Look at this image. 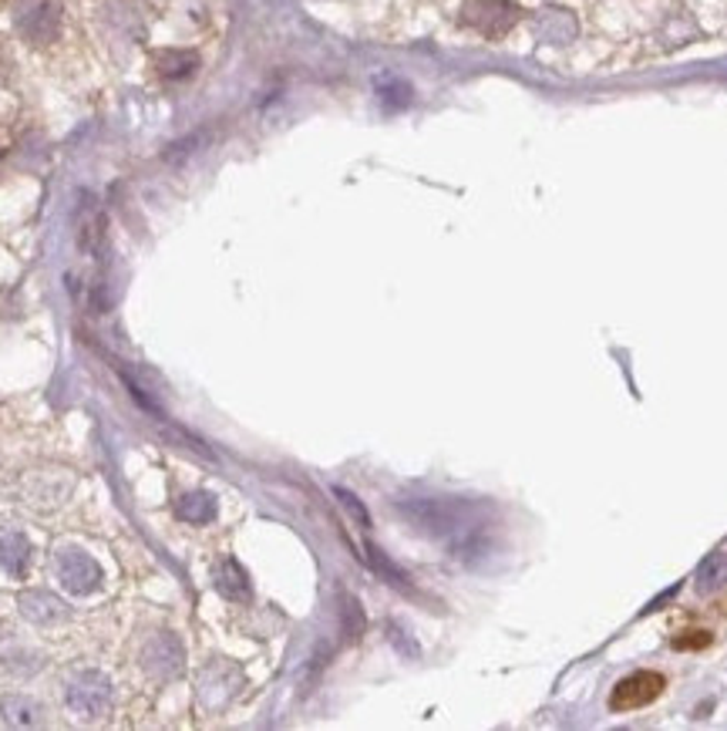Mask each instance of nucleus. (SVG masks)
<instances>
[{
  "instance_id": "nucleus-1",
  "label": "nucleus",
  "mask_w": 727,
  "mask_h": 731,
  "mask_svg": "<svg viewBox=\"0 0 727 731\" xmlns=\"http://www.w3.org/2000/svg\"><path fill=\"white\" fill-rule=\"evenodd\" d=\"M54 577H57L61 590L72 596H91L105 583L101 567L91 560V553L82 550V546H61L54 557Z\"/></svg>"
},
{
  "instance_id": "nucleus-2",
  "label": "nucleus",
  "mask_w": 727,
  "mask_h": 731,
  "mask_svg": "<svg viewBox=\"0 0 727 731\" xmlns=\"http://www.w3.org/2000/svg\"><path fill=\"white\" fill-rule=\"evenodd\" d=\"M65 701L68 708L85 718V721H98L105 714H111V705H115V691H111V681L108 675L101 671H78L68 688H65Z\"/></svg>"
},
{
  "instance_id": "nucleus-3",
  "label": "nucleus",
  "mask_w": 727,
  "mask_h": 731,
  "mask_svg": "<svg viewBox=\"0 0 727 731\" xmlns=\"http://www.w3.org/2000/svg\"><path fill=\"white\" fill-rule=\"evenodd\" d=\"M14 28L31 44H54L61 37V8L54 0H18Z\"/></svg>"
},
{
  "instance_id": "nucleus-4",
  "label": "nucleus",
  "mask_w": 727,
  "mask_h": 731,
  "mask_svg": "<svg viewBox=\"0 0 727 731\" xmlns=\"http://www.w3.org/2000/svg\"><path fill=\"white\" fill-rule=\"evenodd\" d=\"M462 21L485 37H502L519 21V4L516 0H465Z\"/></svg>"
},
{
  "instance_id": "nucleus-5",
  "label": "nucleus",
  "mask_w": 727,
  "mask_h": 731,
  "mask_svg": "<svg viewBox=\"0 0 727 731\" xmlns=\"http://www.w3.org/2000/svg\"><path fill=\"white\" fill-rule=\"evenodd\" d=\"M182 664H186V647H182V641L172 631L155 634L142 651V667L155 681H172L182 671Z\"/></svg>"
},
{
  "instance_id": "nucleus-6",
  "label": "nucleus",
  "mask_w": 727,
  "mask_h": 731,
  "mask_svg": "<svg viewBox=\"0 0 727 731\" xmlns=\"http://www.w3.org/2000/svg\"><path fill=\"white\" fill-rule=\"evenodd\" d=\"M18 606H21V614L37 627H51V624H61L72 617V606L47 590H24L18 596Z\"/></svg>"
},
{
  "instance_id": "nucleus-7",
  "label": "nucleus",
  "mask_w": 727,
  "mask_h": 731,
  "mask_svg": "<svg viewBox=\"0 0 727 731\" xmlns=\"http://www.w3.org/2000/svg\"><path fill=\"white\" fill-rule=\"evenodd\" d=\"M660 691H663V678H660V675H653V671H637V675H630V678H623V681L617 685V691H614V698H610V708H617V711L643 708V705H650Z\"/></svg>"
},
{
  "instance_id": "nucleus-8",
  "label": "nucleus",
  "mask_w": 727,
  "mask_h": 731,
  "mask_svg": "<svg viewBox=\"0 0 727 731\" xmlns=\"http://www.w3.org/2000/svg\"><path fill=\"white\" fill-rule=\"evenodd\" d=\"M0 718H4L11 728H44L47 724V711L41 701H34L31 695L11 691L0 698Z\"/></svg>"
},
{
  "instance_id": "nucleus-9",
  "label": "nucleus",
  "mask_w": 727,
  "mask_h": 731,
  "mask_svg": "<svg viewBox=\"0 0 727 731\" xmlns=\"http://www.w3.org/2000/svg\"><path fill=\"white\" fill-rule=\"evenodd\" d=\"M31 553H34V546L24 533L18 529L0 533V570H8L11 577H24L31 567Z\"/></svg>"
},
{
  "instance_id": "nucleus-10",
  "label": "nucleus",
  "mask_w": 727,
  "mask_h": 731,
  "mask_svg": "<svg viewBox=\"0 0 727 731\" xmlns=\"http://www.w3.org/2000/svg\"><path fill=\"white\" fill-rule=\"evenodd\" d=\"M213 580H216V590L226 596V600H236V603H247L253 596L250 590V577L242 570L232 557H223L216 567H213Z\"/></svg>"
},
{
  "instance_id": "nucleus-11",
  "label": "nucleus",
  "mask_w": 727,
  "mask_h": 731,
  "mask_svg": "<svg viewBox=\"0 0 727 731\" xmlns=\"http://www.w3.org/2000/svg\"><path fill=\"white\" fill-rule=\"evenodd\" d=\"M535 28H539V37L550 44H566L576 37V18L563 8H542L535 14Z\"/></svg>"
},
{
  "instance_id": "nucleus-12",
  "label": "nucleus",
  "mask_w": 727,
  "mask_h": 731,
  "mask_svg": "<svg viewBox=\"0 0 727 731\" xmlns=\"http://www.w3.org/2000/svg\"><path fill=\"white\" fill-rule=\"evenodd\" d=\"M196 68H199V54H196V51L169 47V51H159V54H155V72H159L165 82H182V78H189Z\"/></svg>"
},
{
  "instance_id": "nucleus-13",
  "label": "nucleus",
  "mask_w": 727,
  "mask_h": 731,
  "mask_svg": "<svg viewBox=\"0 0 727 731\" xmlns=\"http://www.w3.org/2000/svg\"><path fill=\"white\" fill-rule=\"evenodd\" d=\"M216 513H219V506H216L213 493H186V496H178V503H175V516L182 523H193V526L213 523Z\"/></svg>"
},
{
  "instance_id": "nucleus-14",
  "label": "nucleus",
  "mask_w": 727,
  "mask_h": 731,
  "mask_svg": "<svg viewBox=\"0 0 727 731\" xmlns=\"http://www.w3.org/2000/svg\"><path fill=\"white\" fill-rule=\"evenodd\" d=\"M337 499L350 509V516H357V523L360 526H371V519H368V513H364V506L357 503V496H350V493H344V490H337Z\"/></svg>"
}]
</instances>
